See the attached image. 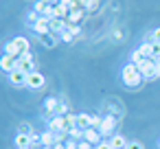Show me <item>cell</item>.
<instances>
[{
    "label": "cell",
    "instance_id": "1",
    "mask_svg": "<svg viewBox=\"0 0 160 149\" xmlns=\"http://www.w3.org/2000/svg\"><path fill=\"white\" fill-rule=\"evenodd\" d=\"M121 79H123V83H125L127 88H138V86L142 83V75H140L138 64H134V62L125 64L123 70H121Z\"/></svg>",
    "mask_w": 160,
    "mask_h": 149
},
{
    "label": "cell",
    "instance_id": "2",
    "mask_svg": "<svg viewBox=\"0 0 160 149\" xmlns=\"http://www.w3.org/2000/svg\"><path fill=\"white\" fill-rule=\"evenodd\" d=\"M138 68H140L142 79H156V77H160V75H158V64H156V59H149V57H147Z\"/></svg>",
    "mask_w": 160,
    "mask_h": 149
},
{
    "label": "cell",
    "instance_id": "3",
    "mask_svg": "<svg viewBox=\"0 0 160 149\" xmlns=\"http://www.w3.org/2000/svg\"><path fill=\"white\" fill-rule=\"evenodd\" d=\"M9 83H11L13 88H29V75L18 68V70L9 72Z\"/></svg>",
    "mask_w": 160,
    "mask_h": 149
},
{
    "label": "cell",
    "instance_id": "4",
    "mask_svg": "<svg viewBox=\"0 0 160 149\" xmlns=\"http://www.w3.org/2000/svg\"><path fill=\"white\" fill-rule=\"evenodd\" d=\"M18 68H20V70H24L27 75L35 72V57H33V53H31V51H29V53H24V55L18 59Z\"/></svg>",
    "mask_w": 160,
    "mask_h": 149
},
{
    "label": "cell",
    "instance_id": "5",
    "mask_svg": "<svg viewBox=\"0 0 160 149\" xmlns=\"http://www.w3.org/2000/svg\"><path fill=\"white\" fill-rule=\"evenodd\" d=\"M114 127H116V116H112V114H103V121H101V125H99L101 136H110V134L114 132Z\"/></svg>",
    "mask_w": 160,
    "mask_h": 149
},
{
    "label": "cell",
    "instance_id": "6",
    "mask_svg": "<svg viewBox=\"0 0 160 149\" xmlns=\"http://www.w3.org/2000/svg\"><path fill=\"white\" fill-rule=\"evenodd\" d=\"M0 66H2V70L9 75V72L18 70V59L11 57V55H7V53H2V62H0Z\"/></svg>",
    "mask_w": 160,
    "mask_h": 149
},
{
    "label": "cell",
    "instance_id": "7",
    "mask_svg": "<svg viewBox=\"0 0 160 149\" xmlns=\"http://www.w3.org/2000/svg\"><path fill=\"white\" fill-rule=\"evenodd\" d=\"M44 83H46V79H44V75L42 72H31L29 75V88L31 90H40V88H44Z\"/></svg>",
    "mask_w": 160,
    "mask_h": 149
},
{
    "label": "cell",
    "instance_id": "8",
    "mask_svg": "<svg viewBox=\"0 0 160 149\" xmlns=\"http://www.w3.org/2000/svg\"><path fill=\"white\" fill-rule=\"evenodd\" d=\"M33 31H35V35H44V33H51V20L48 18H40L35 24H33Z\"/></svg>",
    "mask_w": 160,
    "mask_h": 149
},
{
    "label": "cell",
    "instance_id": "9",
    "mask_svg": "<svg viewBox=\"0 0 160 149\" xmlns=\"http://www.w3.org/2000/svg\"><path fill=\"white\" fill-rule=\"evenodd\" d=\"M66 29H68V20H62V18H53V20H51V33L62 35Z\"/></svg>",
    "mask_w": 160,
    "mask_h": 149
},
{
    "label": "cell",
    "instance_id": "10",
    "mask_svg": "<svg viewBox=\"0 0 160 149\" xmlns=\"http://www.w3.org/2000/svg\"><path fill=\"white\" fill-rule=\"evenodd\" d=\"M59 142V134H55V132H42V147H55Z\"/></svg>",
    "mask_w": 160,
    "mask_h": 149
},
{
    "label": "cell",
    "instance_id": "11",
    "mask_svg": "<svg viewBox=\"0 0 160 149\" xmlns=\"http://www.w3.org/2000/svg\"><path fill=\"white\" fill-rule=\"evenodd\" d=\"M72 127H77V114H66V116H62V132H70Z\"/></svg>",
    "mask_w": 160,
    "mask_h": 149
},
{
    "label": "cell",
    "instance_id": "12",
    "mask_svg": "<svg viewBox=\"0 0 160 149\" xmlns=\"http://www.w3.org/2000/svg\"><path fill=\"white\" fill-rule=\"evenodd\" d=\"M83 138H86L90 145H99V142H101V132H99L97 127H90V129L83 132Z\"/></svg>",
    "mask_w": 160,
    "mask_h": 149
},
{
    "label": "cell",
    "instance_id": "13",
    "mask_svg": "<svg viewBox=\"0 0 160 149\" xmlns=\"http://www.w3.org/2000/svg\"><path fill=\"white\" fill-rule=\"evenodd\" d=\"M40 44H44L46 48H55L57 46V35L55 33H44V35H38Z\"/></svg>",
    "mask_w": 160,
    "mask_h": 149
},
{
    "label": "cell",
    "instance_id": "14",
    "mask_svg": "<svg viewBox=\"0 0 160 149\" xmlns=\"http://www.w3.org/2000/svg\"><path fill=\"white\" fill-rule=\"evenodd\" d=\"M22 147H31V134H16V149H22Z\"/></svg>",
    "mask_w": 160,
    "mask_h": 149
},
{
    "label": "cell",
    "instance_id": "15",
    "mask_svg": "<svg viewBox=\"0 0 160 149\" xmlns=\"http://www.w3.org/2000/svg\"><path fill=\"white\" fill-rule=\"evenodd\" d=\"M5 53H7V55H11V57H16V59H20V57L24 55V53L13 44V42H7V44H5Z\"/></svg>",
    "mask_w": 160,
    "mask_h": 149
},
{
    "label": "cell",
    "instance_id": "16",
    "mask_svg": "<svg viewBox=\"0 0 160 149\" xmlns=\"http://www.w3.org/2000/svg\"><path fill=\"white\" fill-rule=\"evenodd\" d=\"M46 125H48V132L59 134V132H62V116H53V118H48Z\"/></svg>",
    "mask_w": 160,
    "mask_h": 149
},
{
    "label": "cell",
    "instance_id": "17",
    "mask_svg": "<svg viewBox=\"0 0 160 149\" xmlns=\"http://www.w3.org/2000/svg\"><path fill=\"white\" fill-rule=\"evenodd\" d=\"M51 2H46V0H38V2H35V7H33V11H38L40 16H46L48 11H51Z\"/></svg>",
    "mask_w": 160,
    "mask_h": 149
},
{
    "label": "cell",
    "instance_id": "18",
    "mask_svg": "<svg viewBox=\"0 0 160 149\" xmlns=\"http://www.w3.org/2000/svg\"><path fill=\"white\" fill-rule=\"evenodd\" d=\"M11 42H13V44H16V46H18V48H20L22 53H29V48H31V44H29V40H27V37H22V35H18V37H13Z\"/></svg>",
    "mask_w": 160,
    "mask_h": 149
},
{
    "label": "cell",
    "instance_id": "19",
    "mask_svg": "<svg viewBox=\"0 0 160 149\" xmlns=\"http://www.w3.org/2000/svg\"><path fill=\"white\" fill-rule=\"evenodd\" d=\"M110 142H112V147H114V149H127V140H125V136H121V134L112 136V138H110Z\"/></svg>",
    "mask_w": 160,
    "mask_h": 149
},
{
    "label": "cell",
    "instance_id": "20",
    "mask_svg": "<svg viewBox=\"0 0 160 149\" xmlns=\"http://www.w3.org/2000/svg\"><path fill=\"white\" fill-rule=\"evenodd\" d=\"M77 127L79 129H90V114H77Z\"/></svg>",
    "mask_w": 160,
    "mask_h": 149
},
{
    "label": "cell",
    "instance_id": "21",
    "mask_svg": "<svg viewBox=\"0 0 160 149\" xmlns=\"http://www.w3.org/2000/svg\"><path fill=\"white\" fill-rule=\"evenodd\" d=\"M138 51L145 55V57H149V59H153V44L151 42H142L140 46H138Z\"/></svg>",
    "mask_w": 160,
    "mask_h": 149
},
{
    "label": "cell",
    "instance_id": "22",
    "mask_svg": "<svg viewBox=\"0 0 160 149\" xmlns=\"http://www.w3.org/2000/svg\"><path fill=\"white\" fill-rule=\"evenodd\" d=\"M40 18H42V16H40L38 11H29V13H27V24H29V27L33 29V24H35V22H38Z\"/></svg>",
    "mask_w": 160,
    "mask_h": 149
},
{
    "label": "cell",
    "instance_id": "23",
    "mask_svg": "<svg viewBox=\"0 0 160 149\" xmlns=\"http://www.w3.org/2000/svg\"><path fill=\"white\" fill-rule=\"evenodd\" d=\"M129 57H132V62H134V64H138V66H140V64L147 59V57H145V55H142L138 48H136V51H132V55H129Z\"/></svg>",
    "mask_w": 160,
    "mask_h": 149
},
{
    "label": "cell",
    "instance_id": "24",
    "mask_svg": "<svg viewBox=\"0 0 160 149\" xmlns=\"http://www.w3.org/2000/svg\"><path fill=\"white\" fill-rule=\"evenodd\" d=\"M68 136H70V140H83V129H79V127H72V129L68 132Z\"/></svg>",
    "mask_w": 160,
    "mask_h": 149
},
{
    "label": "cell",
    "instance_id": "25",
    "mask_svg": "<svg viewBox=\"0 0 160 149\" xmlns=\"http://www.w3.org/2000/svg\"><path fill=\"white\" fill-rule=\"evenodd\" d=\"M147 42H153V44H160V29H156V31H151L149 33V40Z\"/></svg>",
    "mask_w": 160,
    "mask_h": 149
},
{
    "label": "cell",
    "instance_id": "26",
    "mask_svg": "<svg viewBox=\"0 0 160 149\" xmlns=\"http://www.w3.org/2000/svg\"><path fill=\"white\" fill-rule=\"evenodd\" d=\"M59 37H62V42H66V44H70V42L75 40V35H72V33H70L68 29H66V31H64V33H62Z\"/></svg>",
    "mask_w": 160,
    "mask_h": 149
},
{
    "label": "cell",
    "instance_id": "27",
    "mask_svg": "<svg viewBox=\"0 0 160 149\" xmlns=\"http://www.w3.org/2000/svg\"><path fill=\"white\" fill-rule=\"evenodd\" d=\"M68 31H70V33L77 37V35L81 33V27H79V24H72V22H68Z\"/></svg>",
    "mask_w": 160,
    "mask_h": 149
},
{
    "label": "cell",
    "instance_id": "28",
    "mask_svg": "<svg viewBox=\"0 0 160 149\" xmlns=\"http://www.w3.org/2000/svg\"><path fill=\"white\" fill-rule=\"evenodd\" d=\"M101 121H103V116H92V114H90V127H97V129H99Z\"/></svg>",
    "mask_w": 160,
    "mask_h": 149
},
{
    "label": "cell",
    "instance_id": "29",
    "mask_svg": "<svg viewBox=\"0 0 160 149\" xmlns=\"http://www.w3.org/2000/svg\"><path fill=\"white\" fill-rule=\"evenodd\" d=\"M97 149H114V147H112V142H110V140H101V142L97 145Z\"/></svg>",
    "mask_w": 160,
    "mask_h": 149
},
{
    "label": "cell",
    "instance_id": "30",
    "mask_svg": "<svg viewBox=\"0 0 160 149\" xmlns=\"http://www.w3.org/2000/svg\"><path fill=\"white\" fill-rule=\"evenodd\" d=\"M127 149H145L138 140H132V142H127Z\"/></svg>",
    "mask_w": 160,
    "mask_h": 149
},
{
    "label": "cell",
    "instance_id": "31",
    "mask_svg": "<svg viewBox=\"0 0 160 149\" xmlns=\"http://www.w3.org/2000/svg\"><path fill=\"white\" fill-rule=\"evenodd\" d=\"M66 149H79V140H68L66 142Z\"/></svg>",
    "mask_w": 160,
    "mask_h": 149
},
{
    "label": "cell",
    "instance_id": "32",
    "mask_svg": "<svg viewBox=\"0 0 160 149\" xmlns=\"http://www.w3.org/2000/svg\"><path fill=\"white\" fill-rule=\"evenodd\" d=\"M79 149H92V145H90V142L83 138V140H79Z\"/></svg>",
    "mask_w": 160,
    "mask_h": 149
},
{
    "label": "cell",
    "instance_id": "33",
    "mask_svg": "<svg viewBox=\"0 0 160 149\" xmlns=\"http://www.w3.org/2000/svg\"><path fill=\"white\" fill-rule=\"evenodd\" d=\"M153 59H160V44H153Z\"/></svg>",
    "mask_w": 160,
    "mask_h": 149
},
{
    "label": "cell",
    "instance_id": "34",
    "mask_svg": "<svg viewBox=\"0 0 160 149\" xmlns=\"http://www.w3.org/2000/svg\"><path fill=\"white\" fill-rule=\"evenodd\" d=\"M53 149H66V145H64V142H57V145H55Z\"/></svg>",
    "mask_w": 160,
    "mask_h": 149
},
{
    "label": "cell",
    "instance_id": "35",
    "mask_svg": "<svg viewBox=\"0 0 160 149\" xmlns=\"http://www.w3.org/2000/svg\"><path fill=\"white\" fill-rule=\"evenodd\" d=\"M156 64H158V75H160V59H156Z\"/></svg>",
    "mask_w": 160,
    "mask_h": 149
},
{
    "label": "cell",
    "instance_id": "36",
    "mask_svg": "<svg viewBox=\"0 0 160 149\" xmlns=\"http://www.w3.org/2000/svg\"><path fill=\"white\" fill-rule=\"evenodd\" d=\"M42 149H53V147H42Z\"/></svg>",
    "mask_w": 160,
    "mask_h": 149
},
{
    "label": "cell",
    "instance_id": "37",
    "mask_svg": "<svg viewBox=\"0 0 160 149\" xmlns=\"http://www.w3.org/2000/svg\"><path fill=\"white\" fill-rule=\"evenodd\" d=\"M94 2H101V0H94Z\"/></svg>",
    "mask_w": 160,
    "mask_h": 149
}]
</instances>
